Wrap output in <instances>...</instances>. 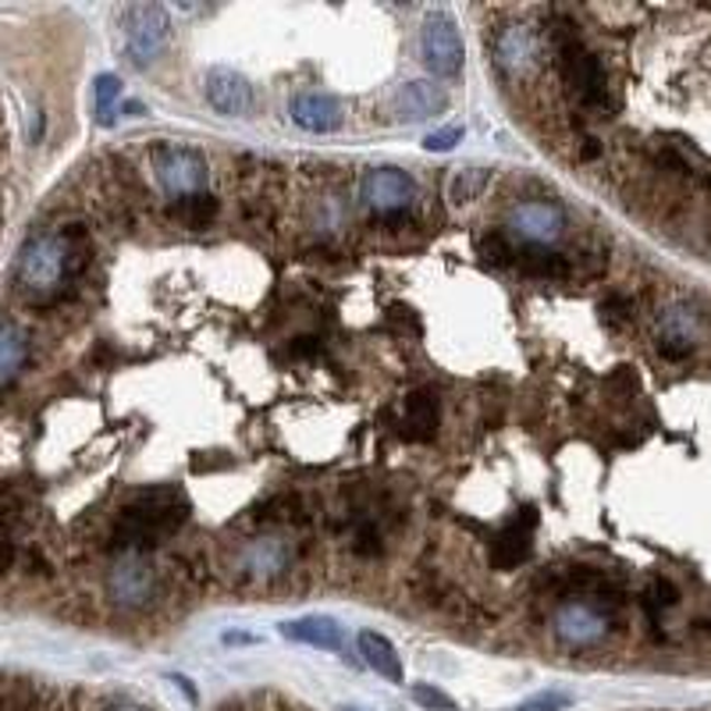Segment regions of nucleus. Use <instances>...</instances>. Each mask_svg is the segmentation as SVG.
Wrapping results in <instances>:
<instances>
[{
  "mask_svg": "<svg viewBox=\"0 0 711 711\" xmlns=\"http://www.w3.org/2000/svg\"><path fill=\"white\" fill-rule=\"evenodd\" d=\"M82 264V235L68 231H43L29 239L14 264V281L29 296H54L68 275H75Z\"/></svg>",
  "mask_w": 711,
  "mask_h": 711,
  "instance_id": "f257e3e1",
  "label": "nucleus"
},
{
  "mask_svg": "<svg viewBox=\"0 0 711 711\" xmlns=\"http://www.w3.org/2000/svg\"><path fill=\"white\" fill-rule=\"evenodd\" d=\"M555 58H558L563 82L569 86V93L580 100V107L595 111V114L616 111V96L605 79L601 61L577 40V32H569V25L555 29Z\"/></svg>",
  "mask_w": 711,
  "mask_h": 711,
  "instance_id": "f03ea898",
  "label": "nucleus"
},
{
  "mask_svg": "<svg viewBox=\"0 0 711 711\" xmlns=\"http://www.w3.org/2000/svg\"><path fill=\"white\" fill-rule=\"evenodd\" d=\"M420 54H423V64H427L434 75L460 79V72H463V40H460V29H455V19L445 8H434V11L423 14Z\"/></svg>",
  "mask_w": 711,
  "mask_h": 711,
  "instance_id": "7ed1b4c3",
  "label": "nucleus"
},
{
  "mask_svg": "<svg viewBox=\"0 0 711 711\" xmlns=\"http://www.w3.org/2000/svg\"><path fill=\"white\" fill-rule=\"evenodd\" d=\"M125 25V47L132 64H150L172 40V19L161 4H128L122 11Z\"/></svg>",
  "mask_w": 711,
  "mask_h": 711,
  "instance_id": "20e7f679",
  "label": "nucleus"
},
{
  "mask_svg": "<svg viewBox=\"0 0 711 711\" xmlns=\"http://www.w3.org/2000/svg\"><path fill=\"white\" fill-rule=\"evenodd\" d=\"M154 175L161 182V189L167 196H199L207 189L210 167L193 150H178V146H157L154 150Z\"/></svg>",
  "mask_w": 711,
  "mask_h": 711,
  "instance_id": "39448f33",
  "label": "nucleus"
},
{
  "mask_svg": "<svg viewBox=\"0 0 711 711\" xmlns=\"http://www.w3.org/2000/svg\"><path fill=\"white\" fill-rule=\"evenodd\" d=\"M360 199L378 214H399L416 199V182L399 167H374L360 182Z\"/></svg>",
  "mask_w": 711,
  "mask_h": 711,
  "instance_id": "423d86ee",
  "label": "nucleus"
},
{
  "mask_svg": "<svg viewBox=\"0 0 711 711\" xmlns=\"http://www.w3.org/2000/svg\"><path fill=\"white\" fill-rule=\"evenodd\" d=\"M157 590V577L150 563H143L140 555H122L107 573V595L122 608H143L150 605Z\"/></svg>",
  "mask_w": 711,
  "mask_h": 711,
  "instance_id": "0eeeda50",
  "label": "nucleus"
},
{
  "mask_svg": "<svg viewBox=\"0 0 711 711\" xmlns=\"http://www.w3.org/2000/svg\"><path fill=\"white\" fill-rule=\"evenodd\" d=\"M509 228H513L527 246L548 249V243H555L558 235H563L566 214H563V207H555V203H545V199L519 203V207L509 214Z\"/></svg>",
  "mask_w": 711,
  "mask_h": 711,
  "instance_id": "6e6552de",
  "label": "nucleus"
},
{
  "mask_svg": "<svg viewBox=\"0 0 711 711\" xmlns=\"http://www.w3.org/2000/svg\"><path fill=\"white\" fill-rule=\"evenodd\" d=\"M555 633L573 648L595 645L608 633V616L590 601H569L555 612Z\"/></svg>",
  "mask_w": 711,
  "mask_h": 711,
  "instance_id": "1a4fd4ad",
  "label": "nucleus"
},
{
  "mask_svg": "<svg viewBox=\"0 0 711 711\" xmlns=\"http://www.w3.org/2000/svg\"><path fill=\"white\" fill-rule=\"evenodd\" d=\"M534 523L537 513L534 509H523V516L516 513L505 527L498 530V537L491 540V566L495 569H516L519 563H527V555L534 548Z\"/></svg>",
  "mask_w": 711,
  "mask_h": 711,
  "instance_id": "9d476101",
  "label": "nucleus"
},
{
  "mask_svg": "<svg viewBox=\"0 0 711 711\" xmlns=\"http://www.w3.org/2000/svg\"><path fill=\"white\" fill-rule=\"evenodd\" d=\"M203 90H207V104L225 117H243L253 107V86L231 68H210Z\"/></svg>",
  "mask_w": 711,
  "mask_h": 711,
  "instance_id": "9b49d317",
  "label": "nucleus"
},
{
  "mask_svg": "<svg viewBox=\"0 0 711 711\" xmlns=\"http://www.w3.org/2000/svg\"><path fill=\"white\" fill-rule=\"evenodd\" d=\"M289 114H292V122L299 128L317 132V135L342 128V122H346L342 104H338V100L328 96V93H299V96H292Z\"/></svg>",
  "mask_w": 711,
  "mask_h": 711,
  "instance_id": "f8f14e48",
  "label": "nucleus"
},
{
  "mask_svg": "<svg viewBox=\"0 0 711 711\" xmlns=\"http://www.w3.org/2000/svg\"><path fill=\"white\" fill-rule=\"evenodd\" d=\"M449 107V96L442 86H434L427 79H416V82H405L395 96V114L402 122H427V117L442 114Z\"/></svg>",
  "mask_w": 711,
  "mask_h": 711,
  "instance_id": "ddd939ff",
  "label": "nucleus"
},
{
  "mask_svg": "<svg viewBox=\"0 0 711 711\" xmlns=\"http://www.w3.org/2000/svg\"><path fill=\"white\" fill-rule=\"evenodd\" d=\"M495 54H498V64L505 68V72H509V75H523L534 64V58H537V37H534L527 25H509L498 37Z\"/></svg>",
  "mask_w": 711,
  "mask_h": 711,
  "instance_id": "4468645a",
  "label": "nucleus"
},
{
  "mask_svg": "<svg viewBox=\"0 0 711 711\" xmlns=\"http://www.w3.org/2000/svg\"><path fill=\"white\" fill-rule=\"evenodd\" d=\"M281 633L299 645H310L320 651H342V626L328 616H307L296 622H281Z\"/></svg>",
  "mask_w": 711,
  "mask_h": 711,
  "instance_id": "2eb2a0df",
  "label": "nucleus"
},
{
  "mask_svg": "<svg viewBox=\"0 0 711 711\" xmlns=\"http://www.w3.org/2000/svg\"><path fill=\"white\" fill-rule=\"evenodd\" d=\"M437 431V399L431 392H413L405 399L402 413V434L410 442H431Z\"/></svg>",
  "mask_w": 711,
  "mask_h": 711,
  "instance_id": "dca6fc26",
  "label": "nucleus"
},
{
  "mask_svg": "<svg viewBox=\"0 0 711 711\" xmlns=\"http://www.w3.org/2000/svg\"><path fill=\"white\" fill-rule=\"evenodd\" d=\"M360 655H363V662L374 669L378 676H384V680H392V683H402V662H399V651L392 648V640L374 633V630H363L360 633Z\"/></svg>",
  "mask_w": 711,
  "mask_h": 711,
  "instance_id": "f3484780",
  "label": "nucleus"
},
{
  "mask_svg": "<svg viewBox=\"0 0 711 711\" xmlns=\"http://www.w3.org/2000/svg\"><path fill=\"white\" fill-rule=\"evenodd\" d=\"M519 275L537 278V281H555V278H566L569 275V264L566 257H558L552 249H540V246H523L516 249V260Z\"/></svg>",
  "mask_w": 711,
  "mask_h": 711,
  "instance_id": "a211bd4d",
  "label": "nucleus"
},
{
  "mask_svg": "<svg viewBox=\"0 0 711 711\" xmlns=\"http://www.w3.org/2000/svg\"><path fill=\"white\" fill-rule=\"evenodd\" d=\"M54 693L25 683V680H0V711H50Z\"/></svg>",
  "mask_w": 711,
  "mask_h": 711,
  "instance_id": "6ab92c4d",
  "label": "nucleus"
},
{
  "mask_svg": "<svg viewBox=\"0 0 711 711\" xmlns=\"http://www.w3.org/2000/svg\"><path fill=\"white\" fill-rule=\"evenodd\" d=\"M243 566L253 573L257 580H275L285 573V566H289V552H285L278 540H257L246 555H243Z\"/></svg>",
  "mask_w": 711,
  "mask_h": 711,
  "instance_id": "aec40b11",
  "label": "nucleus"
},
{
  "mask_svg": "<svg viewBox=\"0 0 711 711\" xmlns=\"http://www.w3.org/2000/svg\"><path fill=\"white\" fill-rule=\"evenodd\" d=\"M491 185V172L487 167H463V172H455L449 178V199L452 207H466V203L481 199Z\"/></svg>",
  "mask_w": 711,
  "mask_h": 711,
  "instance_id": "412c9836",
  "label": "nucleus"
},
{
  "mask_svg": "<svg viewBox=\"0 0 711 711\" xmlns=\"http://www.w3.org/2000/svg\"><path fill=\"white\" fill-rule=\"evenodd\" d=\"M25 334L14 324H0V384L11 381L25 363Z\"/></svg>",
  "mask_w": 711,
  "mask_h": 711,
  "instance_id": "4be33fe9",
  "label": "nucleus"
},
{
  "mask_svg": "<svg viewBox=\"0 0 711 711\" xmlns=\"http://www.w3.org/2000/svg\"><path fill=\"white\" fill-rule=\"evenodd\" d=\"M214 214H217V199L207 196V193L185 196V199H178L175 207H172V217H175L178 225H185V228H203Z\"/></svg>",
  "mask_w": 711,
  "mask_h": 711,
  "instance_id": "5701e85b",
  "label": "nucleus"
},
{
  "mask_svg": "<svg viewBox=\"0 0 711 711\" xmlns=\"http://www.w3.org/2000/svg\"><path fill=\"white\" fill-rule=\"evenodd\" d=\"M477 257L484 264H491V267H505V264L516 260V249L502 231H487V235H481V239H477Z\"/></svg>",
  "mask_w": 711,
  "mask_h": 711,
  "instance_id": "b1692460",
  "label": "nucleus"
},
{
  "mask_svg": "<svg viewBox=\"0 0 711 711\" xmlns=\"http://www.w3.org/2000/svg\"><path fill=\"white\" fill-rule=\"evenodd\" d=\"M93 93H96V117H100V125H111V107H114V100L122 96V82H117L114 75H100Z\"/></svg>",
  "mask_w": 711,
  "mask_h": 711,
  "instance_id": "393cba45",
  "label": "nucleus"
},
{
  "mask_svg": "<svg viewBox=\"0 0 711 711\" xmlns=\"http://www.w3.org/2000/svg\"><path fill=\"white\" fill-rule=\"evenodd\" d=\"M676 601H680V595H676V587L662 577H655L648 584V595H645V605H648V612H658V608H672Z\"/></svg>",
  "mask_w": 711,
  "mask_h": 711,
  "instance_id": "a878e982",
  "label": "nucleus"
},
{
  "mask_svg": "<svg viewBox=\"0 0 711 711\" xmlns=\"http://www.w3.org/2000/svg\"><path fill=\"white\" fill-rule=\"evenodd\" d=\"M413 701L423 704V708H431V711H455V701L449 698V693L434 690V687H427V683H416V687H413Z\"/></svg>",
  "mask_w": 711,
  "mask_h": 711,
  "instance_id": "bb28decb",
  "label": "nucleus"
},
{
  "mask_svg": "<svg viewBox=\"0 0 711 711\" xmlns=\"http://www.w3.org/2000/svg\"><path fill=\"white\" fill-rule=\"evenodd\" d=\"M455 143H463V128L460 125H449V128L431 132L427 140H423V150H431V154H449Z\"/></svg>",
  "mask_w": 711,
  "mask_h": 711,
  "instance_id": "cd10ccee",
  "label": "nucleus"
},
{
  "mask_svg": "<svg viewBox=\"0 0 711 711\" xmlns=\"http://www.w3.org/2000/svg\"><path fill=\"white\" fill-rule=\"evenodd\" d=\"M601 317L608 320V324H626V320L633 317V307H630V299H622V296H612V299H605L601 302Z\"/></svg>",
  "mask_w": 711,
  "mask_h": 711,
  "instance_id": "c85d7f7f",
  "label": "nucleus"
},
{
  "mask_svg": "<svg viewBox=\"0 0 711 711\" xmlns=\"http://www.w3.org/2000/svg\"><path fill=\"white\" fill-rule=\"evenodd\" d=\"M563 708H569L566 693H537V698L523 701L516 711H563Z\"/></svg>",
  "mask_w": 711,
  "mask_h": 711,
  "instance_id": "c756f323",
  "label": "nucleus"
},
{
  "mask_svg": "<svg viewBox=\"0 0 711 711\" xmlns=\"http://www.w3.org/2000/svg\"><path fill=\"white\" fill-rule=\"evenodd\" d=\"M107 711H143V708H135V704H114V708H107Z\"/></svg>",
  "mask_w": 711,
  "mask_h": 711,
  "instance_id": "7c9ffc66",
  "label": "nucleus"
},
{
  "mask_svg": "<svg viewBox=\"0 0 711 711\" xmlns=\"http://www.w3.org/2000/svg\"><path fill=\"white\" fill-rule=\"evenodd\" d=\"M701 626H704V633L711 637V622H701Z\"/></svg>",
  "mask_w": 711,
  "mask_h": 711,
  "instance_id": "2f4dec72",
  "label": "nucleus"
},
{
  "mask_svg": "<svg viewBox=\"0 0 711 711\" xmlns=\"http://www.w3.org/2000/svg\"><path fill=\"white\" fill-rule=\"evenodd\" d=\"M0 221H4V214H0Z\"/></svg>",
  "mask_w": 711,
  "mask_h": 711,
  "instance_id": "473e14b6",
  "label": "nucleus"
}]
</instances>
